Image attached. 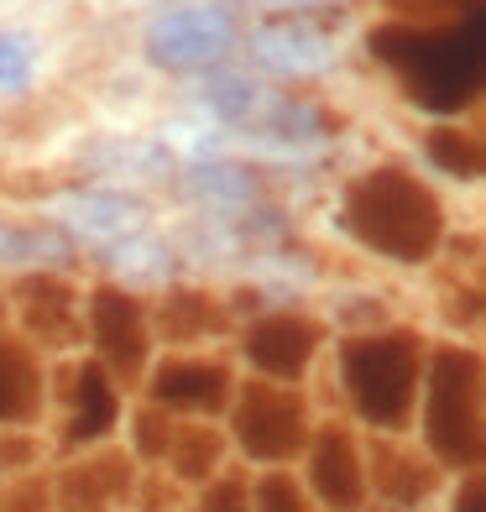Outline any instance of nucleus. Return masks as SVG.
<instances>
[{
  "instance_id": "nucleus-6",
  "label": "nucleus",
  "mask_w": 486,
  "mask_h": 512,
  "mask_svg": "<svg viewBox=\"0 0 486 512\" xmlns=\"http://www.w3.org/2000/svg\"><path fill=\"white\" fill-rule=\"evenodd\" d=\"M246 53L257 58L267 74H283V79H314L335 63V37L309 16H272L262 27H251Z\"/></svg>"
},
{
  "instance_id": "nucleus-22",
  "label": "nucleus",
  "mask_w": 486,
  "mask_h": 512,
  "mask_svg": "<svg viewBox=\"0 0 486 512\" xmlns=\"http://www.w3.org/2000/svg\"><path fill=\"white\" fill-rule=\"evenodd\" d=\"M455 512H481V492H476V486H466V502H460Z\"/></svg>"
},
{
  "instance_id": "nucleus-13",
  "label": "nucleus",
  "mask_w": 486,
  "mask_h": 512,
  "mask_svg": "<svg viewBox=\"0 0 486 512\" xmlns=\"http://www.w3.org/2000/svg\"><path fill=\"white\" fill-rule=\"evenodd\" d=\"M246 351H251V361H257L262 371H272V377H293V371L309 361V351H314V330L298 324V319H267L262 330L246 340Z\"/></svg>"
},
{
  "instance_id": "nucleus-3",
  "label": "nucleus",
  "mask_w": 486,
  "mask_h": 512,
  "mask_svg": "<svg viewBox=\"0 0 486 512\" xmlns=\"http://www.w3.org/2000/svg\"><path fill=\"white\" fill-rule=\"evenodd\" d=\"M241 21L230 6H178L157 11L142 32V53L162 74H204L220 68V58L236 48Z\"/></svg>"
},
{
  "instance_id": "nucleus-5",
  "label": "nucleus",
  "mask_w": 486,
  "mask_h": 512,
  "mask_svg": "<svg viewBox=\"0 0 486 512\" xmlns=\"http://www.w3.org/2000/svg\"><path fill=\"white\" fill-rule=\"evenodd\" d=\"M42 215H48L63 236L110 246V241H126L136 230H147L152 209H147V199H136L126 189H63L42 204Z\"/></svg>"
},
{
  "instance_id": "nucleus-1",
  "label": "nucleus",
  "mask_w": 486,
  "mask_h": 512,
  "mask_svg": "<svg viewBox=\"0 0 486 512\" xmlns=\"http://www.w3.org/2000/svg\"><path fill=\"white\" fill-rule=\"evenodd\" d=\"M372 53L398 68L408 95L424 110H460L486 74V48H481V11L466 16V27H439V32H413V27H382L372 32Z\"/></svg>"
},
{
  "instance_id": "nucleus-2",
  "label": "nucleus",
  "mask_w": 486,
  "mask_h": 512,
  "mask_svg": "<svg viewBox=\"0 0 486 512\" xmlns=\"http://www.w3.org/2000/svg\"><path fill=\"white\" fill-rule=\"evenodd\" d=\"M345 220H351V230L366 246L392 251L398 262H419V256L434 246L439 209H434V199L419 189V183L403 178L398 168H377V173H366L351 189V199H345Z\"/></svg>"
},
{
  "instance_id": "nucleus-15",
  "label": "nucleus",
  "mask_w": 486,
  "mask_h": 512,
  "mask_svg": "<svg viewBox=\"0 0 486 512\" xmlns=\"http://www.w3.org/2000/svg\"><path fill=\"white\" fill-rule=\"evenodd\" d=\"M37 79V37L6 27L0 32V95H27Z\"/></svg>"
},
{
  "instance_id": "nucleus-8",
  "label": "nucleus",
  "mask_w": 486,
  "mask_h": 512,
  "mask_svg": "<svg viewBox=\"0 0 486 512\" xmlns=\"http://www.w3.org/2000/svg\"><path fill=\"white\" fill-rule=\"evenodd\" d=\"M84 168L95 178H142V183H168L178 173V152L152 136H105L84 147Z\"/></svg>"
},
{
  "instance_id": "nucleus-20",
  "label": "nucleus",
  "mask_w": 486,
  "mask_h": 512,
  "mask_svg": "<svg viewBox=\"0 0 486 512\" xmlns=\"http://www.w3.org/2000/svg\"><path fill=\"white\" fill-rule=\"evenodd\" d=\"M262 6L277 11V16H309V11H335L340 16L345 0H262Z\"/></svg>"
},
{
  "instance_id": "nucleus-19",
  "label": "nucleus",
  "mask_w": 486,
  "mask_h": 512,
  "mask_svg": "<svg viewBox=\"0 0 486 512\" xmlns=\"http://www.w3.org/2000/svg\"><path fill=\"white\" fill-rule=\"evenodd\" d=\"M262 507L267 512H304V497H298V486L288 476H267L262 481Z\"/></svg>"
},
{
  "instance_id": "nucleus-12",
  "label": "nucleus",
  "mask_w": 486,
  "mask_h": 512,
  "mask_svg": "<svg viewBox=\"0 0 486 512\" xmlns=\"http://www.w3.org/2000/svg\"><path fill=\"white\" fill-rule=\"evenodd\" d=\"M100 256L121 283H136V288H162V283H173V272H178V251L168 241L147 236V230H136L126 241H110Z\"/></svg>"
},
{
  "instance_id": "nucleus-4",
  "label": "nucleus",
  "mask_w": 486,
  "mask_h": 512,
  "mask_svg": "<svg viewBox=\"0 0 486 512\" xmlns=\"http://www.w3.org/2000/svg\"><path fill=\"white\" fill-rule=\"evenodd\" d=\"M345 382H351V398L361 403L366 418L398 424L413 403V351L403 345V335L351 345L345 351Z\"/></svg>"
},
{
  "instance_id": "nucleus-16",
  "label": "nucleus",
  "mask_w": 486,
  "mask_h": 512,
  "mask_svg": "<svg viewBox=\"0 0 486 512\" xmlns=\"http://www.w3.org/2000/svg\"><path fill=\"white\" fill-rule=\"evenodd\" d=\"M220 371H210V366H173V371H162V398H168V403H210L215 398V392H220Z\"/></svg>"
},
{
  "instance_id": "nucleus-21",
  "label": "nucleus",
  "mask_w": 486,
  "mask_h": 512,
  "mask_svg": "<svg viewBox=\"0 0 486 512\" xmlns=\"http://www.w3.org/2000/svg\"><path fill=\"white\" fill-rule=\"evenodd\" d=\"M204 512H241V481H225L204 497Z\"/></svg>"
},
{
  "instance_id": "nucleus-18",
  "label": "nucleus",
  "mask_w": 486,
  "mask_h": 512,
  "mask_svg": "<svg viewBox=\"0 0 486 512\" xmlns=\"http://www.w3.org/2000/svg\"><path fill=\"white\" fill-rule=\"evenodd\" d=\"M115 418V398L100 371H84V413H79V434H105Z\"/></svg>"
},
{
  "instance_id": "nucleus-7",
  "label": "nucleus",
  "mask_w": 486,
  "mask_h": 512,
  "mask_svg": "<svg viewBox=\"0 0 486 512\" xmlns=\"http://www.w3.org/2000/svg\"><path fill=\"white\" fill-rule=\"evenodd\" d=\"M429 445L445 460H471L476 455V403H471V377H466V366H460V356H445L434 371Z\"/></svg>"
},
{
  "instance_id": "nucleus-9",
  "label": "nucleus",
  "mask_w": 486,
  "mask_h": 512,
  "mask_svg": "<svg viewBox=\"0 0 486 512\" xmlns=\"http://www.w3.org/2000/svg\"><path fill=\"white\" fill-rule=\"evenodd\" d=\"M241 439L246 450L257 460H283L298 450V439H304V429H298V403L288 398V392H272V387H257L241 408Z\"/></svg>"
},
{
  "instance_id": "nucleus-11",
  "label": "nucleus",
  "mask_w": 486,
  "mask_h": 512,
  "mask_svg": "<svg viewBox=\"0 0 486 512\" xmlns=\"http://www.w3.org/2000/svg\"><path fill=\"white\" fill-rule=\"evenodd\" d=\"M194 100H199V110L210 115L215 126L241 131L251 115L262 110L267 84H257L251 74H236V68H204L199 84H194Z\"/></svg>"
},
{
  "instance_id": "nucleus-10",
  "label": "nucleus",
  "mask_w": 486,
  "mask_h": 512,
  "mask_svg": "<svg viewBox=\"0 0 486 512\" xmlns=\"http://www.w3.org/2000/svg\"><path fill=\"white\" fill-rule=\"evenodd\" d=\"M183 189H189L199 204H204V215H241V209L257 204L262 194V178L246 168V162H230V157H199L183 168Z\"/></svg>"
},
{
  "instance_id": "nucleus-17",
  "label": "nucleus",
  "mask_w": 486,
  "mask_h": 512,
  "mask_svg": "<svg viewBox=\"0 0 486 512\" xmlns=\"http://www.w3.org/2000/svg\"><path fill=\"white\" fill-rule=\"evenodd\" d=\"M429 157H434V162H445L455 178H476V168H481L476 142H466L460 131H434V136H429Z\"/></svg>"
},
{
  "instance_id": "nucleus-14",
  "label": "nucleus",
  "mask_w": 486,
  "mask_h": 512,
  "mask_svg": "<svg viewBox=\"0 0 486 512\" xmlns=\"http://www.w3.org/2000/svg\"><path fill=\"white\" fill-rule=\"evenodd\" d=\"M314 481L330 507L351 512L361 502V471H356V455H351V439L345 434H324L319 450H314Z\"/></svg>"
}]
</instances>
